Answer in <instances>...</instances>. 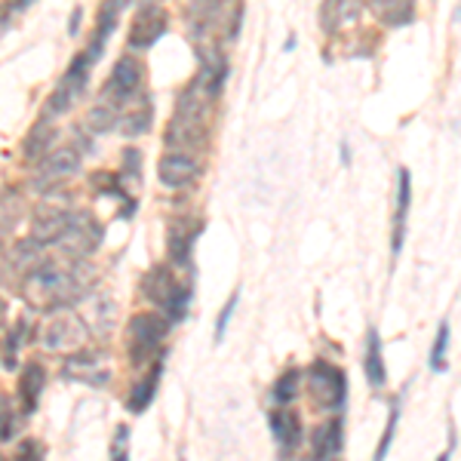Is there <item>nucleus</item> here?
I'll list each match as a JSON object with an SVG mask.
<instances>
[{
    "label": "nucleus",
    "mask_w": 461,
    "mask_h": 461,
    "mask_svg": "<svg viewBox=\"0 0 461 461\" xmlns=\"http://www.w3.org/2000/svg\"><path fill=\"white\" fill-rule=\"evenodd\" d=\"M89 286H93V271L84 262L65 256H43V262L25 274L19 293L34 308L53 311L77 304L89 293Z\"/></svg>",
    "instance_id": "obj_1"
},
{
    "label": "nucleus",
    "mask_w": 461,
    "mask_h": 461,
    "mask_svg": "<svg viewBox=\"0 0 461 461\" xmlns=\"http://www.w3.org/2000/svg\"><path fill=\"white\" fill-rule=\"evenodd\" d=\"M145 295L148 302H154L158 308L167 314V320H182L188 314V302H191V289L185 284H178L173 274L167 271V265H158L145 274Z\"/></svg>",
    "instance_id": "obj_2"
},
{
    "label": "nucleus",
    "mask_w": 461,
    "mask_h": 461,
    "mask_svg": "<svg viewBox=\"0 0 461 461\" xmlns=\"http://www.w3.org/2000/svg\"><path fill=\"white\" fill-rule=\"evenodd\" d=\"M169 332V320L160 314H136L130 320V357L132 363H148L154 354H160V345Z\"/></svg>",
    "instance_id": "obj_3"
},
{
    "label": "nucleus",
    "mask_w": 461,
    "mask_h": 461,
    "mask_svg": "<svg viewBox=\"0 0 461 461\" xmlns=\"http://www.w3.org/2000/svg\"><path fill=\"white\" fill-rule=\"evenodd\" d=\"M99 243H102V225L89 212L77 210V212H71L68 228H65L62 237H59L56 247L62 249L65 258L84 262L86 256H93V252L99 249Z\"/></svg>",
    "instance_id": "obj_4"
},
{
    "label": "nucleus",
    "mask_w": 461,
    "mask_h": 461,
    "mask_svg": "<svg viewBox=\"0 0 461 461\" xmlns=\"http://www.w3.org/2000/svg\"><path fill=\"white\" fill-rule=\"evenodd\" d=\"M86 339H89V330L77 314H59L50 320L41 332V345L47 348V351L68 354V357L77 354L80 348L86 345Z\"/></svg>",
    "instance_id": "obj_5"
},
{
    "label": "nucleus",
    "mask_w": 461,
    "mask_h": 461,
    "mask_svg": "<svg viewBox=\"0 0 461 461\" xmlns=\"http://www.w3.org/2000/svg\"><path fill=\"white\" fill-rule=\"evenodd\" d=\"M308 391L317 406L341 409L345 393H348L345 373H341L339 366H332L330 360H314V366L308 369Z\"/></svg>",
    "instance_id": "obj_6"
},
{
    "label": "nucleus",
    "mask_w": 461,
    "mask_h": 461,
    "mask_svg": "<svg viewBox=\"0 0 461 461\" xmlns=\"http://www.w3.org/2000/svg\"><path fill=\"white\" fill-rule=\"evenodd\" d=\"M142 77H145L142 62L132 59V56H121L114 65V71H111V77H108V86H105V93H102V102H108V105H114L117 111H121L126 102L142 89Z\"/></svg>",
    "instance_id": "obj_7"
},
{
    "label": "nucleus",
    "mask_w": 461,
    "mask_h": 461,
    "mask_svg": "<svg viewBox=\"0 0 461 461\" xmlns=\"http://www.w3.org/2000/svg\"><path fill=\"white\" fill-rule=\"evenodd\" d=\"M80 169V154L77 148H59V151H50L47 158L37 163L34 173V188L37 191H53L65 178H71Z\"/></svg>",
    "instance_id": "obj_8"
},
{
    "label": "nucleus",
    "mask_w": 461,
    "mask_h": 461,
    "mask_svg": "<svg viewBox=\"0 0 461 461\" xmlns=\"http://www.w3.org/2000/svg\"><path fill=\"white\" fill-rule=\"evenodd\" d=\"M167 28H169V16H167V10H163V6H158V4L142 6V10L136 13V19H132V25H130V47L132 50L154 47V43L167 34Z\"/></svg>",
    "instance_id": "obj_9"
},
{
    "label": "nucleus",
    "mask_w": 461,
    "mask_h": 461,
    "mask_svg": "<svg viewBox=\"0 0 461 461\" xmlns=\"http://www.w3.org/2000/svg\"><path fill=\"white\" fill-rule=\"evenodd\" d=\"M200 176V163L194 154H185V151H169L163 154L158 163V178L163 188L178 191V188H188L194 185Z\"/></svg>",
    "instance_id": "obj_10"
},
{
    "label": "nucleus",
    "mask_w": 461,
    "mask_h": 461,
    "mask_svg": "<svg viewBox=\"0 0 461 461\" xmlns=\"http://www.w3.org/2000/svg\"><path fill=\"white\" fill-rule=\"evenodd\" d=\"M267 421H271V434H274V443H277L280 456L289 458L302 443V419L289 406H274L271 412H267Z\"/></svg>",
    "instance_id": "obj_11"
},
{
    "label": "nucleus",
    "mask_w": 461,
    "mask_h": 461,
    "mask_svg": "<svg viewBox=\"0 0 461 461\" xmlns=\"http://www.w3.org/2000/svg\"><path fill=\"white\" fill-rule=\"evenodd\" d=\"M71 221V210H59V206H37L32 215V237L41 247L59 243V237L65 234Z\"/></svg>",
    "instance_id": "obj_12"
},
{
    "label": "nucleus",
    "mask_w": 461,
    "mask_h": 461,
    "mask_svg": "<svg viewBox=\"0 0 461 461\" xmlns=\"http://www.w3.org/2000/svg\"><path fill=\"white\" fill-rule=\"evenodd\" d=\"M409 210H412V178H409V169H400V173H397V210H393V230H391V234H393L391 237L393 256H400V252H403Z\"/></svg>",
    "instance_id": "obj_13"
},
{
    "label": "nucleus",
    "mask_w": 461,
    "mask_h": 461,
    "mask_svg": "<svg viewBox=\"0 0 461 461\" xmlns=\"http://www.w3.org/2000/svg\"><path fill=\"white\" fill-rule=\"evenodd\" d=\"M363 16V0H323L320 6V25L326 34H339L341 28L354 25Z\"/></svg>",
    "instance_id": "obj_14"
},
{
    "label": "nucleus",
    "mask_w": 461,
    "mask_h": 461,
    "mask_svg": "<svg viewBox=\"0 0 461 461\" xmlns=\"http://www.w3.org/2000/svg\"><path fill=\"white\" fill-rule=\"evenodd\" d=\"M341 452V421L330 419L320 428H314L311 437V461H339Z\"/></svg>",
    "instance_id": "obj_15"
},
{
    "label": "nucleus",
    "mask_w": 461,
    "mask_h": 461,
    "mask_svg": "<svg viewBox=\"0 0 461 461\" xmlns=\"http://www.w3.org/2000/svg\"><path fill=\"white\" fill-rule=\"evenodd\" d=\"M121 0H105L102 4V10H99V19H95V41L89 43V50H86V56H89V62H99V56L105 53V47H108V37L114 34V28H117V16H121Z\"/></svg>",
    "instance_id": "obj_16"
},
{
    "label": "nucleus",
    "mask_w": 461,
    "mask_h": 461,
    "mask_svg": "<svg viewBox=\"0 0 461 461\" xmlns=\"http://www.w3.org/2000/svg\"><path fill=\"white\" fill-rule=\"evenodd\" d=\"M154 123V108H151V99H142V102H126L121 108V117H117V130L123 136H145Z\"/></svg>",
    "instance_id": "obj_17"
},
{
    "label": "nucleus",
    "mask_w": 461,
    "mask_h": 461,
    "mask_svg": "<svg viewBox=\"0 0 461 461\" xmlns=\"http://www.w3.org/2000/svg\"><path fill=\"white\" fill-rule=\"evenodd\" d=\"M65 378H71V382L105 384L108 382V369L102 366L99 354H71L68 366H65Z\"/></svg>",
    "instance_id": "obj_18"
},
{
    "label": "nucleus",
    "mask_w": 461,
    "mask_h": 461,
    "mask_svg": "<svg viewBox=\"0 0 461 461\" xmlns=\"http://www.w3.org/2000/svg\"><path fill=\"white\" fill-rule=\"evenodd\" d=\"M363 373H366L373 388H384L388 382V366H384V354H382V339L378 330L366 332V351H363Z\"/></svg>",
    "instance_id": "obj_19"
},
{
    "label": "nucleus",
    "mask_w": 461,
    "mask_h": 461,
    "mask_svg": "<svg viewBox=\"0 0 461 461\" xmlns=\"http://www.w3.org/2000/svg\"><path fill=\"white\" fill-rule=\"evenodd\" d=\"M197 225H191V219L185 221H173L169 225V234H167V249H169V258L173 265H188V256H191V247H194V237H197Z\"/></svg>",
    "instance_id": "obj_20"
},
{
    "label": "nucleus",
    "mask_w": 461,
    "mask_h": 461,
    "mask_svg": "<svg viewBox=\"0 0 461 461\" xmlns=\"http://www.w3.org/2000/svg\"><path fill=\"white\" fill-rule=\"evenodd\" d=\"M43 382H47V373H43L41 363H28L19 373V400L25 412H34L37 409V400L43 393Z\"/></svg>",
    "instance_id": "obj_21"
},
{
    "label": "nucleus",
    "mask_w": 461,
    "mask_h": 461,
    "mask_svg": "<svg viewBox=\"0 0 461 461\" xmlns=\"http://www.w3.org/2000/svg\"><path fill=\"white\" fill-rule=\"evenodd\" d=\"M53 142H56V130L47 121H43V123H37L32 132H28V139L22 142V154H25V160L41 163L50 154Z\"/></svg>",
    "instance_id": "obj_22"
},
{
    "label": "nucleus",
    "mask_w": 461,
    "mask_h": 461,
    "mask_svg": "<svg viewBox=\"0 0 461 461\" xmlns=\"http://www.w3.org/2000/svg\"><path fill=\"white\" fill-rule=\"evenodd\" d=\"M369 4L388 25H406L415 16V0H369Z\"/></svg>",
    "instance_id": "obj_23"
},
{
    "label": "nucleus",
    "mask_w": 461,
    "mask_h": 461,
    "mask_svg": "<svg viewBox=\"0 0 461 461\" xmlns=\"http://www.w3.org/2000/svg\"><path fill=\"white\" fill-rule=\"evenodd\" d=\"M160 373H163V363L158 360L151 373H148L142 382L136 384V391L130 393V409H132V412H145V409L151 406L154 393H158V384H160Z\"/></svg>",
    "instance_id": "obj_24"
},
{
    "label": "nucleus",
    "mask_w": 461,
    "mask_h": 461,
    "mask_svg": "<svg viewBox=\"0 0 461 461\" xmlns=\"http://www.w3.org/2000/svg\"><path fill=\"white\" fill-rule=\"evenodd\" d=\"M89 56L86 53H80V56H74V62L68 65V71H65V77H62V86L65 89H71L74 95H80L84 93V86H86V77H89Z\"/></svg>",
    "instance_id": "obj_25"
},
{
    "label": "nucleus",
    "mask_w": 461,
    "mask_h": 461,
    "mask_svg": "<svg viewBox=\"0 0 461 461\" xmlns=\"http://www.w3.org/2000/svg\"><path fill=\"white\" fill-rule=\"evenodd\" d=\"M299 384H302V373L299 369H289L277 378V384H274V406H289L295 400V393H299Z\"/></svg>",
    "instance_id": "obj_26"
},
{
    "label": "nucleus",
    "mask_w": 461,
    "mask_h": 461,
    "mask_svg": "<svg viewBox=\"0 0 461 461\" xmlns=\"http://www.w3.org/2000/svg\"><path fill=\"white\" fill-rule=\"evenodd\" d=\"M19 215H22V197L13 194V191L0 194V237H4L6 230L16 228Z\"/></svg>",
    "instance_id": "obj_27"
},
{
    "label": "nucleus",
    "mask_w": 461,
    "mask_h": 461,
    "mask_svg": "<svg viewBox=\"0 0 461 461\" xmlns=\"http://www.w3.org/2000/svg\"><path fill=\"white\" fill-rule=\"evenodd\" d=\"M446 351H449V323H440L434 348H430V369L434 373H443L446 369Z\"/></svg>",
    "instance_id": "obj_28"
},
{
    "label": "nucleus",
    "mask_w": 461,
    "mask_h": 461,
    "mask_svg": "<svg viewBox=\"0 0 461 461\" xmlns=\"http://www.w3.org/2000/svg\"><path fill=\"white\" fill-rule=\"evenodd\" d=\"M25 341V323H19L10 330V336H6V345H4V366L6 369H16V351H19V345Z\"/></svg>",
    "instance_id": "obj_29"
},
{
    "label": "nucleus",
    "mask_w": 461,
    "mask_h": 461,
    "mask_svg": "<svg viewBox=\"0 0 461 461\" xmlns=\"http://www.w3.org/2000/svg\"><path fill=\"white\" fill-rule=\"evenodd\" d=\"M74 99L77 95L71 93V89H65L62 84H59L56 89H53V95L47 99V117H59V114H65L71 105H74Z\"/></svg>",
    "instance_id": "obj_30"
},
{
    "label": "nucleus",
    "mask_w": 461,
    "mask_h": 461,
    "mask_svg": "<svg viewBox=\"0 0 461 461\" xmlns=\"http://www.w3.org/2000/svg\"><path fill=\"white\" fill-rule=\"evenodd\" d=\"M397 421H400V403H393L391 415H388V425H384V434H382V440H378V449H375L373 461H384V458H388V449H391V443H393V430H397Z\"/></svg>",
    "instance_id": "obj_31"
},
{
    "label": "nucleus",
    "mask_w": 461,
    "mask_h": 461,
    "mask_svg": "<svg viewBox=\"0 0 461 461\" xmlns=\"http://www.w3.org/2000/svg\"><path fill=\"white\" fill-rule=\"evenodd\" d=\"M111 461H130V428L117 425L114 440H111Z\"/></svg>",
    "instance_id": "obj_32"
},
{
    "label": "nucleus",
    "mask_w": 461,
    "mask_h": 461,
    "mask_svg": "<svg viewBox=\"0 0 461 461\" xmlns=\"http://www.w3.org/2000/svg\"><path fill=\"white\" fill-rule=\"evenodd\" d=\"M237 302H240V293H234V295H230L228 304H225V311H221V314H219V323H215V341H221V339H225V330H228V323H230V314H234Z\"/></svg>",
    "instance_id": "obj_33"
},
{
    "label": "nucleus",
    "mask_w": 461,
    "mask_h": 461,
    "mask_svg": "<svg viewBox=\"0 0 461 461\" xmlns=\"http://www.w3.org/2000/svg\"><path fill=\"white\" fill-rule=\"evenodd\" d=\"M16 461H43V449L37 440H22L16 449Z\"/></svg>",
    "instance_id": "obj_34"
},
{
    "label": "nucleus",
    "mask_w": 461,
    "mask_h": 461,
    "mask_svg": "<svg viewBox=\"0 0 461 461\" xmlns=\"http://www.w3.org/2000/svg\"><path fill=\"white\" fill-rule=\"evenodd\" d=\"M13 437V415H10V403L0 397V440H10Z\"/></svg>",
    "instance_id": "obj_35"
},
{
    "label": "nucleus",
    "mask_w": 461,
    "mask_h": 461,
    "mask_svg": "<svg viewBox=\"0 0 461 461\" xmlns=\"http://www.w3.org/2000/svg\"><path fill=\"white\" fill-rule=\"evenodd\" d=\"M123 178H139L142 176V167H139V151H126L123 154V173H121Z\"/></svg>",
    "instance_id": "obj_36"
},
{
    "label": "nucleus",
    "mask_w": 461,
    "mask_h": 461,
    "mask_svg": "<svg viewBox=\"0 0 461 461\" xmlns=\"http://www.w3.org/2000/svg\"><path fill=\"white\" fill-rule=\"evenodd\" d=\"M6 262H10V256H6V249H4V237H0V274H4Z\"/></svg>",
    "instance_id": "obj_37"
},
{
    "label": "nucleus",
    "mask_w": 461,
    "mask_h": 461,
    "mask_svg": "<svg viewBox=\"0 0 461 461\" xmlns=\"http://www.w3.org/2000/svg\"><path fill=\"white\" fill-rule=\"evenodd\" d=\"M28 4H34V0H10V10H25Z\"/></svg>",
    "instance_id": "obj_38"
},
{
    "label": "nucleus",
    "mask_w": 461,
    "mask_h": 461,
    "mask_svg": "<svg viewBox=\"0 0 461 461\" xmlns=\"http://www.w3.org/2000/svg\"><path fill=\"white\" fill-rule=\"evenodd\" d=\"M4 323H6V302L0 299V326H4Z\"/></svg>",
    "instance_id": "obj_39"
},
{
    "label": "nucleus",
    "mask_w": 461,
    "mask_h": 461,
    "mask_svg": "<svg viewBox=\"0 0 461 461\" xmlns=\"http://www.w3.org/2000/svg\"><path fill=\"white\" fill-rule=\"evenodd\" d=\"M440 461H449V456H440Z\"/></svg>",
    "instance_id": "obj_40"
},
{
    "label": "nucleus",
    "mask_w": 461,
    "mask_h": 461,
    "mask_svg": "<svg viewBox=\"0 0 461 461\" xmlns=\"http://www.w3.org/2000/svg\"><path fill=\"white\" fill-rule=\"evenodd\" d=\"M0 461H6V456H4V452H0Z\"/></svg>",
    "instance_id": "obj_41"
},
{
    "label": "nucleus",
    "mask_w": 461,
    "mask_h": 461,
    "mask_svg": "<svg viewBox=\"0 0 461 461\" xmlns=\"http://www.w3.org/2000/svg\"><path fill=\"white\" fill-rule=\"evenodd\" d=\"M121 4H123V6H126V4H130V0H121Z\"/></svg>",
    "instance_id": "obj_42"
},
{
    "label": "nucleus",
    "mask_w": 461,
    "mask_h": 461,
    "mask_svg": "<svg viewBox=\"0 0 461 461\" xmlns=\"http://www.w3.org/2000/svg\"><path fill=\"white\" fill-rule=\"evenodd\" d=\"M458 19H461V6H458Z\"/></svg>",
    "instance_id": "obj_43"
}]
</instances>
